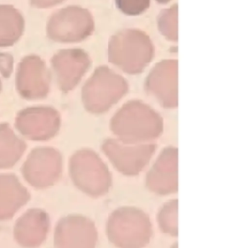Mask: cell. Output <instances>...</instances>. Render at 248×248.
<instances>
[{
  "label": "cell",
  "mask_w": 248,
  "mask_h": 248,
  "mask_svg": "<svg viewBox=\"0 0 248 248\" xmlns=\"http://www.w3.org/2000/svg\"><path fill=\"white\" fill-rule=\"evenodd\" d=\"M63 1L64 0H30V3L37 8H48Z\"/></svg>",
  "instance_id": "obj_7"
},
{
  "label": "cell",
  "mask_w": 248,
  "mask_h": 248,
  "mask_svg": "<svg viewBox=\"0 0 248 248\" xmlns=\"http://www.w3.org/2000/svg\"><path fill=\"white\" fill-rule=\"evenodd\" d=\"M0 89H1V81H0Z\"/></svg>",
  "instance_id": "obj_8"
},
{
  "label": "cell",
  "mask_w": 248,
  "mask_h": 248,
  "mask_svg": "<svg viewBox=\"0 0 248 248\" xmlns=\"http://www.w3.org/2000/svg\"><path fill=\"white\" fill-rule=\"evenodd\" d=\"M50 77L44 61L36 56L24 57L17 69L16 86L26 99H39L47 95Z\"/></svg>",
  "instance_id": "obj_2"
},
{
  "label": "cell",
  "mask_w": 248,
  "mask_h": 248,
  "mask_svg": "<svg viewBox=\"0 0 248 248\" xmlns=\"http://www.w3.org/2000/svg\"><path fill=\"white\" fill-rule=\"evenodd\" d=\"M93 22L87 11L78 7H67L51 16L47 23V35L56 42H77L87 37Z\"/></svg>",
  "instance_id": "obj_1"
},
{
  "label": "cell",
  "mask_w": 248,
  "mask_h": 248,
  "mask_svg": "<svg viewBox=\"0 0 248 248\" xmlns=\"http://www.w3.org/2000/svg\"><path fill=\"white\" fill-rule=\"evenodd\" d=\"M24 20L21 14L12 6H0V46L16 43L23 32Z\"/></svg>",
  "instance_id": "obj_5"
},
{
  "label": "cell",
  "mask_w": 248,
  "mask_h": 248,
  "mask_svg": "<svg viewBox=\"0 0 248 248\" xmlns=\"http://www.w3.org/2000/svg\"><path fill=\"white\" fill-rule=\"evenodd\" d=\"M51 65L59 88L66 92L78 83L89 65V60L82 50L64 49L52 57Z\"/></svg>",
  "instance_id": "obj_3"
},
{
  "label": "cell",
  "mask_w": 248,
  "mask_h": 248,
  "mask_svg": "<svg viewBox=\"0 0 248 248\" xmlns=\"http://www.w3.org/2000/svg\"><path fill=\"white\" fill-rule=\"evenodd\" d=\"M13 71V57L8 53H0V73L8 78Z\"/></svg>",
  "instance_id": "obj_6"
},
{
  "label": "cell",
  "mask_w": 248,
  "mask_h": 248,
  "mask_svg": "<svg viewBox=\"0 0 248 248\" xmlns=\"http://www.w3.org/2000/svg\"><path fill=\"white\" fill-rule=\"evenodd\" d=\"M17 126L29 137L47 138L57 130L58 115L48 108H28L19 114Z\"/></svg>",
  "instance_id": "obj_4"
}]
</instances>
